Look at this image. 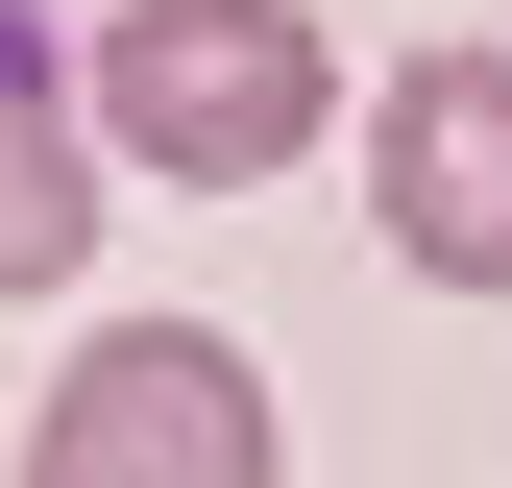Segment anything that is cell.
Wrapping results in <instances>:
<instances>
[{
	"label": "cell",
	"mask_w": 512,
	"mask_h": 488,
	"mask_svg": "<svg viewBox=\"0 0 512 488\" xmlns=\"http://www.w3.org/2000/svg\"><path fill=\"white\" fill-rule=\"evenodd\" d=\"M74 244H98V98L49 74V25L0 0V293H74Z\"/></svg>",
	"instance_id": "4"
},
{
	"label": "cell",
	"mask_w": 512,
	"mask_h": 488,
	"mask_svg": "<svg viewBox=\"0 0 512 488\" xmlns=\"http://www.w3.org/2000/svg\"><path fill=\"white\" fill-rule=\"evenodd\" d=\"M25 488H293L269 366H244L220 318H98L74 366H49V415H25Z\"/></svg>",
	"instance_id": "2"
},
{
	"label": "cell",
	"mask_w": 512,
	"mask_h": 488,
	"mask_svg": "<svg viewBox=\"0 0 512 488\" xmlns=\"http://www.w3.org/2000/svg\"><path fill=\"white\" fill-rule=\"evenodd\" d=\"M366 196H391V269L512 293V49H415L366 98Z\"/></svg>",
	"instance_id": "3"
},
{
	"label": "cell",
	"mask_w": 512,
	"mask_h": 488,
	"mask_svg": "<svg viewBox=\"0 0 512 488\" xmlns=\"http://www.w3.org/2000/svg\"><path fill=\"white\" fill-rule=\"evenodd\" d=\"M74 98H98V147L147 196H269L342 122V49H317V0H98Z\"/></svg>",
	"instance_id": "1"
}]
</instances>
